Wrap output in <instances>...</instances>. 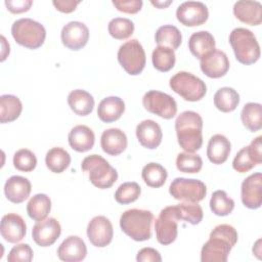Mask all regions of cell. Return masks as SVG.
Masks as SVG:
<instances>
[{"label": "cell", "instance_id": "1", "mask_svg": "<svg viewBox=\"0 0 262 262\" xmlns=\"http://www.w3.org/2000/svg\"><path fill=\"white\" fill-rule=\"evenodd\" d=\"M237 242V232L232 225L219 224L210 233L201 250L202 262H226Z\"/></svg>", "mask_w": 262, "mask_h": 262}, {"label": "cell", "instance_id": "2", "mask_svg": "<svg viewBox=\"0 0 262 262\" xmlns=\"http://www.w3.org/2000/svg\"><path fill=\"white\" fill-rule=\"evenodd\" d=\"M178 144L187 152H194L203 144V119L196 112L184 111L175 121Z\"/></svg>", "mask_w": 262, "mask_h": 262}, {"label": "cell", "instance_id": "3", "mask_svg": "<svg viewBox=\"0 0 262 262\" xmlns=\"http://www.w3.org/2000/svg\"><path fill=\"white\" fill-rule=\"evenodd\" d=\"M154 214L149 210L129 209L120 217V227L124 233L136 242L147 241L151 236Z\"/></svg>", "mask_w": 262, "mask_h": 262}, {"label": "cell", "instance_id": "4", "mask_svg": "<svg viewBox=\"0 0 262 262\" xmlns=\"http://www.w3.org/2000/svg\"><path fill=\"white\" fill-rule=\"evenodd\" d=\"M229 43L235 58L243 64L255 63L260 57V46L256 36L246 28H235L229 35Z\"/></svg>", "mask_w": 262, "mask_h": 262}, {"label": "cell", "instance_id": "5", "mask_svg": "<svg viewBox=\"0 0 262 262\" xmlns=\"http://www.w3.org/2000/svg\"><path fill=\"white\" fill-rule=\"evenodd\" d=\"M81 168L88 174L90 182L100 189L112 187L118 179V172L116 169L99 155H90L86 157L82 161Z\"/></svg>", "mask_w": 262, "mask_h": 262}, {"label": "cell", "instance_id": "6", "mask_svg": "<svg viewBox=\"0 0 262 262\" xmlns=\"http://www.w3.org/2000/svg\"><path fill=\"white\" fill-rule=\"evenodd\" d=\"M11 34L17 44L29 49L41 47L46 38L43 25L28 17L16 19L11 26Z\"/></svg>", "mask_w": 262, "mask_h": 262}, {"label": "cell", "instance_id": "7", "mask_svg": "<svg viewBox=\"0 0 262 262\" xmlns=\"http://www.w3.org/2000/svg\"><path fill=\"white\" fill-rule=\"evenodd\" d=\"M170 88L179 94L184 100L199 101L207 92L205 82L191 73L181 71L171 77L169 82Z\"/></svg>", "mask_w": 262, "mask_h": 262}, {"label": "cell", "instance_id": "8", "mask_svg": "<svg viewBox=\"0 0 262 262\" xmlns=\"http://www.w3.org/2000/svg\"><path fill=\"white\" fill-rule=\"evenodd\" d=\"M118 60L122 68L131 76L139 75L145 67V52L137 39L123 43L118 50Z\"/></svg>", "mask_w": 262, "mask_h": 262}, {"label": "cell", "instance_id": "9", "mask_svg": "<svg viewBox=\"0 0 262 262\" xmlns=\"http://www.w3.org/2000/svg\"><path fill=\"white\" fill-rule=\"evenodd\" d=\"M169 192L175 200L188 203H199L205 199L207 194V187L205 183L199 179L177 177L171 182Z\"/></svg>", "mask_w": 262, "mask_h": 262}, {"label": "cell", "instance_id": "10", "mask_svg": "<svg viewBox=\"0 0 262 262\" xmlns=\"http://www.w3.org/2000/svg\"><path fill=\"white\" fill-rule=\"evenodd\" d=\"M144 108L164 119H172L177 113V103L175 99L164 92L149 90L142 97Z\"/></svg>", "mask_w": 262, "mask_h": 262}, {"label": "cell", "instance_id": "11", "mask_svg": "<svg viewBox=\"0 0 262 262\" xmlns=\"http://www.w3.org/2000/svg\"><path fill=\"white\" fill-rule=\"evenodd\" d=\"M177 221L175 206H168L160 212L155 221V231L157 241L161 245L167 246L176 239L178 234Z\"/></svg>", "mask_w": 262, "mask_h": 262}, {"label": "cell", "instance_id": "12", "mask_svg": "<svg viewBox=\"0 0 262 262\" xmlns=\"http://www.w3.org/2000/svg\"><path fill=\"white\" fill-rule=\"evenodd\" d=\"M262 163V137L253 139L248 146H244L235 155L232 167L239 173H246Z\"/></svg>", "mask_w": 262, "mask_h": 262}, {"label": "cell", "instance_id": "13", "mask_svg": "<svg viewBox=\"0 0 262 262\" xmlns=\"http://www.w3.org/2000/svg\"><path fill=\"white\" fill-rule=\"evenodd\" d=\"M176 17L183 26L196 27L207 21L209 10L201 1H185L177 7Z\"/></svg>", "mask_w": 262, "mask_h": 262}, {"label": "cell", "instance_id": "14", "mask_svg": "<svg viewBox=\"0 0 262 262\" xmlns=\"http://www.w3.org/2000/svg\"><path fill=\"white\" fill-rule=\"evenodd\" d=\"M114 236V229L112 222L104 216L93 217L87 226V237L90 243L97 248H104L108 246Z\"/></svg>", "mask_w": 262, "mask_h": 262}, {"label": "cell", "instance_id": "15", "mask_svg": "<svg viewBox=\"0 0 262 262\" xmlns=\"http://www.w3.org/2000/svg\"><path fill=\"white\" fill-rule=\"evenodd\" d=\"M61 233V226L59 222L53 218H45L33 226L32 237L34 242L40 247H49L53 245Z\"/></svg>", "mask_w": 262, "mask_h": 262}, {"label": "cell", "instance_id": "16", "mask_svg": "<svg viewBox=\"0 0 262 262\" xmlns=\"http://www.w3.org/2000/svg\"><path fill=\"white\" fill-rule=\"evenodd\" d=\"M60 38L62 44L67 48L71 50H79L87 44L89 30L84 23L73 20L62 27Z\"/></svg>", "mask_w": 262, "mask_h": 262}, {"label": "cell", "instance_id": "17", "mask_svg": "<svg viewBox=\"0 0 262 262\" xmlns=\"http://www.w3.org/2000/svg\"><path fill=\"white\" fill-rule=\"evenodd\" d=\"M202 72L209 78L217 79L223 77L229 70V59L225 52L214 49L200 59Z\"/></svg>", "mask_w": 262, "mask_h": 262}, {"label": "cell", "instance_id": "18", "mask_svg": "<svg viewBox=\"0 0 262 262\" xmlns=\"http://www.w3.org/2000/svg\"><path fill=\"white\" fill-rule=\"evenodd\" d=\"M262 175L260 172L251 174L242 183L241 198L245 207L258 209L262 203Z\"/></svg>", "mask_w": 262, "mask_h": 262}, {"label": "cell", "instance_id": "19", "mask_svg": "<svg viewBox=\"0 0 262 262\" xmlns=\"http://www.w3.org/2000/svg\"><path fill=\"white\" fill-rule=\"evenodd\" d=\"M1 236L8 243L20 242L27 233V225L23 217L16 213H8L1 219Z\"/></svg>", "mask_w": 262, "mask_h": 262}, {"label": "cell", "instance_id": "20", "mask_svg": "<svg viewBox=\"0 0 262 262\" xmlns=\"http://www.w3.org/2000/svg\"><path fill=\"white\" fill-rule=\"evenodd\" d=\"M87 247L84 241L78 235H70L59 245L57 256L64 262H79L85 259Z\"/></svg>", "mask_w": 262, "mask_h": 262}, {"label": "cell", "instance_id": "21", "mask_svg": "<svg viewBox=\"0 0 262 262\" xmlns=\"http://www.w3.org/2000/svg\"><path fill=\"white\" fill-rule=\"evenodd\" d=\"M135 132L139 143L148 149L157 148L162 142V129L154 120H143L137 125Z\"/></svg>", "mask_w": 262, "mask_h": 262}, {"label": "cell", "instance_id": "22", "mask_svg": "<svg viewBox=\"0 0 262 262\" xmlns=\"http://www.w3.org/2000/svg\"><path fill=\"white\" fill-rule=\"evenodd\" d=\"M233 14L244 24L258 26L262 23V4L259 1H237L233 5Z\"/></svg>", "mask_w": 262, "mask_h": 262}, {"label": "cell", "instance_id": "23", "mask_svg": "<svg viewBox=\"0 0 262 262\" xmlns=\"http://www.w3.org/2000/svg\"><path fill=\"white\" fill-rule=\"evenodd\" d=\"M32 185L28 178L19 175L9 177L4 184V193L8 201L14 204L25 202L31 193Z\"/></svg>", "mask_w": 262, "mask_h": 262}, {"label": "cell", "instance_id": "24", "mask_svg": "<svg viewBox=\"0 0 262 262\" xmlns=\"http://www.w3.org/2000/svg\"><path fill=\"white\" fill-rule=\"evenodd\" d=\"M127 136L119 128H110L102 132L100 145L104 152L110 156H118L127 147Z\"/></svg>", "mask_w": 262, "mask_h": 262}, {"label": "cell", "instance_id": "25", "mask_svg": "<svg viewBox=\"0 0 262 262\" xmlns=\"http://www.w3.org/2000/svg\"><path fill=\"white\" fill-rule=\"evenodd\" d=\"M70 146L79 152L90 150L95 142L94 132L85 125H77L71 129L68 136Z\"/></svg>", "mask_w": 262, "mask_h": 262}, {"label": "cell", "instance_id": "26", "mask_svg": "<svg viewBox=\"0 0 262 262\" xmlns=\"http://www.w3.org/2000/svg\"><path fill=\"white\" fill-rule=\"evenodd\" d=\"M231 144L226 136L222 134L213 135L207 146V157L215 165L223 164L230 154Z\"/></svg>", "mask_w": 262, "mask_h": 262}, {"label": "cell", "instance_id": "27", "mask_svg": "<svg viewBox=\"0 0 262 262\" xmlns=\"http://www.w3.org/2000/svg\"><path fill=\"white\" fill-rule=\"evenodd\" d=\"M125 112V102L118 96L103 98L97 107V116L104 123H112L121 118Z\"/></svg>", "mask_w": 262, "mask_h": 262}, {"label": "cell", "instance_id": "28", "mask_svg": "<svg viewBox=\"0 0 262 262\" xmlns=\"http://www.w3.org/2000/svg\"><path fill=\"white\" fill-rule=\"evenodd\" d=\"M215 39L208 31H199L193 33L188 40V48L192 55L201 59L209 52L215 49Z\"/></svg>", "mask_w": 262, "mask_h": 262}, {"label": "cell", "instance_id": "29", "mask_svg": "<svg viewBox=\"0 0 262 262\" xmlns=\"http://www.w3.org/2000/svg\"><path fill=\"white\" fill-rule=\"evenodd\" d=\"M68 103L76 115L84 117L92 113L94 107V98L89 92L83 89H76L69 93Z\"/></svg>", "mask_w": 262, "mask_h": 262}, {"label": "cell", "instance_id": "30", "mask_svg": "<svg viewBox=\"0 0 262 262\" xmlns=\"http://www.w3.org/2000/svg\"><path fill=\"white\" fill-rule=\"evenodd\" d=\"M23 111V104L19 98L12 94H3L0 96V122L2 124L16 120Z\"/></svg>", "mask_w": 262, "mask_h": 262}, {"label": "cell", "instance_id": "31", "mask_svg": "<svg viewBox=\"0 0 262 262\" xmlns=\"http://www.w3.org/2000/svg\"><path fill=\"white\" fill-rule=\"evenodd\" d=\"M50 210L51 200L45 193H37L33 195L27 205L28 215L35 221H41L47 218Z\"/></svg>", "mask_w": 262, "mask_h": 262}, {"label": "cell", "instance_id": "32", "mask_svg": "<svg viewBox=\"0 0 262 262\" xmlns=\"http://www.w3.org/2000/svg\"><path fill=\"white\" fill-rule=\"evenodd\" d=\"M155 40L158 46H165L175 50L180 46L182 42V36L178 28L175 26L164 25L157 30Z\"/></svg>", "mask_w": 262, "mask_h": 262}, {"label": "cell", "instance_id": "33", "mask_svg": "<svg viewBox=\"0 0 262 262\" xmlns=\"http://www.w3.org/2000/svg\"><path fill=\"white\" fill-rule=\"evenodd\" d=\"M241 119L244 126L251 132L262 128V106L258 102H248L241 112Z\"/></svg>", "mask_w": 262, "mask_h": 262}, {"label": "cell", "instance_id": "34", "mask_svg": "<svg viewBox=\"0 0 262 262\" xmlns=\"http://www.w3.org/2000/svg\"><path fill=\"white\" fill-rule=\"evenodd\" d=\"M239 103V94L231 87H222L214 94L215 106L223 112H233Z\"/></svg>", "mask_w": 262, "mask_h": 262}, {"label": "cell", "instance_id": "35", "mask_svg": "<svg viewBox=\"0 0 262 262\" xmlns=\"http://www.w3.org/2000/svg\"><path fill=\"white\" fill-rule=\"evenodd\" d=\"M45 164L53 173L63 172L71 164L70 154L62 147H52L45 156Z\"/></svg>", "mask_w": 262, "mask_h": 262}, {"label": "cell", "instance_id": "36", "mask_svg": "<svg viewBox=\"0 0 262 262\" xmlns=\"http://www.w3.org/2000/svg\"><path fill=\"white\" fill-rule=\"evenodd\" d=\"M141 177L147 186L158 188L164 185L167 180V170L158 163L146 164L141 171Z\"/></svg>", "mask_w": 262, "mask_h": 262}, {"label": "cell", "instance_id": "37", "mask_svg": "<svg viewBox=\"0 0 262 262\" xmlns=\"http://www.w3.org/2000/svg\"><path fill=\"white\" fill-rule=\"evenodd\" d=\"M151 60L155 69L160 72H168L172 70L175 64V52L169 47L157 46L152 51Z\"/></svg>", "mask_w": 262, "mask_h": 262}, {"label": "cell", "instance_id": "38", "mask_svg": "<svg viewBox=\"0 0 262 262\" xmlns=\"http://www.w3.org/2000/svg\"><path fill=\"white\" fill-rule=\"evenodd\" d=\"M178 220L186 221L192 225L199 224L204 216L202 207L198 203L184 202L175 206Z\"/></svg>", "mask_w": 262, "mask_h": 262}, {"label": "cell", "instance_id": "39", "mask_svg": "<svg viewBox=\"0 0 262 262\" xmlns=\"http://www.w3.org/2000/svg\"><path fill=\"white\" fill-rule=\"evenodd\" d=\"M210 208L217 216H227L234 209V201L224 190H216L212 193Z\"/></svg>", "mask_w": 262, "mask_h": 262}, {"label": "cell", "instance_id": "40", "mask_svg": "<svg viewBox=\"0 0 262 262\" xmlns=\"http://www.w3.org/2000/svg\"><path fill=\"white\" fill-rule=\"evenodd\" d=\"M107 30L110 35L117 40L129 38L134 32V24L126 17H115L110 20Z\"/></svg>", "mask_w": 262, "mask_h": 262}, {"label": "cell", "instance_id": "41", "mask_svg": "<svg viewBox=\"0 0 262 262\" xmlns=\"http://www.w3.org/2000/svg\"><path fill=\"white\" fill-rule=\"evenodd\" d=\"M176 167L183 173H198L203 167V160L193 152H180L176 158Z\"/></svg>", "mask_w": 262, "mask_h": 262}, {"label": "cell", "instance_id": "42", "mask_svg": "<svg viewBox=\"0 0 262 262\" xmlns=\"http://www.w3.org/2000/svg\"><path fill=\"white\" fill-rule=\"evenodd\" d=\"M141 193V188L136 182H124L115 192V200L122 205H127L135 202Z\"/></svg>", "mask_w": 262, "mask_h": 262}, {"label": "cell", "instance_id": "43", "mask_svg": "<svg viewBox=\"0 0 262 262\" xmlns=\"http://www.w3.org/2000/svg\"><path fill=\"white\" fill-rule=\"evenodd\" d=\"M13 166L19 171L31 172L37 166V158L28 148H20L13 155Z\"/></svg>", "mask_w": 262, "mask_h": 262}, {"label": "cell", "instance_id": "44", "mask_svg": "<svg viewBox=\"0 0 262 262\" xmlns=\"http://www.w3.org/2000/svg\"><path fill=\"white\" fill-rule=\"evenodd\" d=\"M33 250L28 244H18L14 246L8 256V262H30L33 260Z\"/></svg>", "mask_w": 262, "mask_h": 262}, {"label": "cell", "instance_id": "45", "mask_svg": "<svg viewBox=\"0 0 262 262\" xmlns=\"http://www.w3.org/2000/svg\"><path fill=\"white\" fill-rule=\"evenodd\" d=\"M112 3L119 11L129 14L137 13L143 5L142 0H113Z\"/></svg>", "mask_w": 262, "mask_h": 262}, {"label": "cell", "instance_id": "46", "mask_svg": "<svg viewBox=\"0 0 262 262\" xmlns=\"http://www.w3.org/2000/svg\"><path fill=\"white\" fill-rule=\"evenodd\" d=\"M138 262H161L162 257L159 251L154 248H142L136 256Z\"/></svg>", "mask_w": 262, "mask_h": 262}, {"label": "cell", "instance_id": "47", "mask_svg": "<svg viewBox=\"0 0 262 262\" xmlns=\"http://www.w3.org/2000/svg\"><path fill=\"white\" fill-rule=\"evenodd\" d=\"M33 4L32 0H6L5 5L12 13H21L28 11Z\"/></svg>", "mask_w": 262, "mask_h": 262}, {"label": "cell", "instance_id": "48", "mask_svg": "<svg viewBox=\"0 0 262 262\" xmlns=\"http://www.w3.org/2000/svg\"><path fill=\"white\" fill-rule=\"evenodd\" d=\"M79 3L80 1H74V0H53L52 1V4L54 5V7L63 13L73 12Z\"/></svg>", "mask_w": 262, "mask_h": 262}, {"label": "cell", "instance_id": "49", "mask_svg": "<svg viewBox=\"0 0 262 262\" xmlns=\"http://www.w3.org/2000/svg\"><path fill=\"white\" fill-rule=\"evenodd\" d=\"M1 40H2V51H1V61H2L5 54L4 51H6L7 55L9 54V44L6 42V39L4 36H1Z\"/></svg>", "mask_w": 262, "mask_h": 262}, {"label": "cell", "instance_id": "50", "mask_svg": "<svg viewBox=\"0 0 262 262\" xmlns=\"http://www.w3.org/2000/svg\"><path fill=\"white\" fill-rule=\"evenodd\" d=\"M150 2L152 5H155L158 8H165L172 3L171 0H169V1H154V0H151Z\"/></svg>", "mask_w": 262, "mask_h": 262}, {"label": "cell", "instance_id": "51", "mask_svg": "<svg viewBox=\"0 0 262 262\" xmlns=\"http://www.w3.org/2000/svg\"><path fill=\"white\" fill-rule=\"evenodd\" d=\"M260 243H261V239H258L257 243H256V245H255L254 248H253V253L256 254V255L261 254V251H260Z\"/></svg>", "mask_w": 262, "mask_h": 262}]
</instances>
